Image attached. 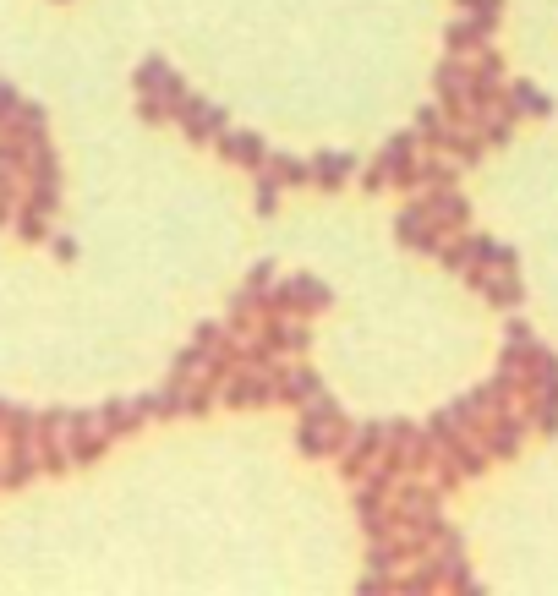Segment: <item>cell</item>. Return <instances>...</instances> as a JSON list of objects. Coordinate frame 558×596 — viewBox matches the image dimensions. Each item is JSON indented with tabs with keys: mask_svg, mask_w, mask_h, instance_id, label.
<instances>
[{
	"mask_svg": "<svg viewBox=\"0 0 558 596\" xmlns=\"http://www.w3.org/2000/svg\"><path fill=\"white\" fill-rule=\"evenodd\" d=\"M526 389H531V422H537L542 438L558 432V356L553 350H531L526 361Z\"/></svg>",
	"mask_w": 558,
	"mask_h": 596,
	"instance_id": "obj_1",
	"label": "cell"
},
{
	"mask_svg": "<svg viewBox=\"0 0 558 596\" xmlns=\"http://www.w3.org/2000/svg\"><path fill=\"white\" fill-rule=\"evenodd\" d=\"M334 443H340V411H334V400L312 394L307 416H301V449H307V454H329Z\"/></svg>",
	"mask_w": 558,
	"mask_h": 596,
	"instance_id": "obj_2",
	"label": "cell"
},
{
	"mask_svg": "<svg viewBox=\"0 0 558 596\" xmlns=\"http://www.w3.org/2000/svg\"><path fill=\"white\" fill-rule=\"evenodd\" d=\"M176 121L186 126V137H197V143H214V137L225 132V110H214V104L197 99V93H186L176 104Z\"/></svg>",
	"mask_w": 558,
	"mask_h": 596,
	"instance_id": "obj_3",
	"label": "cell"
},
{
	"mask_svg": "<svg viewBox=\"0 0 558 596\" xmlns=\"http://www.w3.org/2000/svg\"><path fill=\"white\" fill-rule=\"evenodd\" d=\"M411 148H416V132H405V137H394L389 148L378 154V165H372L367 175V186L378 192V186H389V181H400L405 186V175H411Z\"/></svg>",
	"mask_w": 558,
	"mask_h": 596,
	"instance_id": "obj_4",
	"label": "cell"
},
{
	"mask_svg": "<svg viewBox=\"0 0 558 596\" xmlns=\"http://www.w3.org/2000/svg\"><path fill=\"white\" fill-rule=\"evenodd\" d=\"M263 307L269 312H318V307H329V290H323L318 279H290V285L274 290Z\"/></svg>",
	"mask_w": 558,
	"mask_h": 596,
	"instance_id": "obj_5",
	"label": "cell"
},
{
	"mask_svg": "<svg viewBox=\"0 0 558 596\" xmlns=\"http://www.w3.org/2000/svg\"><path fill=\"white\" fill-rule=\"evenodd\" d=\"M465 279H471V285L482 290L493 307H520V301H526V290H520L515 268H498V274H487V268H465Z\"/></svg>",
	"mask_w": 558,
	"mask_h": 596,
	"instance_id": "obj_6",
	"label": "cell"
},
{
	"mask_svg": "<svg viewBox=\"0 0 558 596\" xmlns=\"http://www.w3.org/2000/svg\"><path fill=\"white\" fill-rule=\"evenodd\" d=\"M394 230H400V241L405 247H422V252H438L444 247V236H438V225H433V214H427L422 203H411L400 219H394Z\"/></svg>",
	"mask_w": 558,
	"mask_h": 596,
	"instance_id": "obj_7",
	"label": "cell"
},
{
	"mask_svg": "<svg viewBox=\"0 0 558 596\" xmlns=\"http://www.w3.org/2000/svg\"><path fill=\"white\" fill-rule=\"evenodd\" d=\"M493 28H498V17H487V11H471V17L449 22V55H471V50H482Z\"/></svg>",
	"mask_w": 558,
	"mask_h": 596,
	"instance_id": "obj_8",
	"label": "cell"
},
{
	"mask_svg": "<svg viewBox=\"0 0 558 596\" xmlns=\"http://www.w3.org/2000/svg\"><path fill=\"white\" fill-rule=\"evenodd\" d=\"M214 143H219V154H225V159H241V165H258V170L269 165V143H263L258 132H230V126H225Z\"/></svg>",
	"mask_w": 558,
	"mask_h": 596,
	"instance_id": "obj_9",
	"label": "cell"
},
{
	"mask_svg": "<svg viewBox=\"0 0 558 596\" xmlns=\"http://www.w3.org/2000/svg\"><path fill=\"white\" fill-rule=\"evenodd\" d=\"M520 432H526V422L509 411H493V422H487V454H498V460H509V454L520 449Z\"/></svg>",
	"mask_w": 558,
	"mask_h": 596,
	"instance_id": "obj_10",
	"label": "cell"
},
{
	"mask_svg": "<svg viewBox=\"0 0 558 596\" xmlns=\"http://www.w3.org/2000/svg\"><path fill=\"white\" fill-rule=\"evenodd\" d=\"M427 214H433V225H444V230H460L465 225V214H471V208H465V197L460 192H449V186H438L433 197H427Z\"/></svg>",
	"mask_w": 558,
	"mask_h": 596,
	"instance_id": "obj_11",
	"label": "cell"
},
{
	"mask_svg": "<svg viewBox=\"0 0 558 596\" xmlns=\"http://www.w3.org/2000/svg\"><path fill=\"white\" fill-rule=\"evenodd\" d=\"M274 383H279L274 372H263V378H236V383H230V394H225V400H230V405H258V400H274V394H279Z\"/></svg>",
	"mask_w": 558,
	"mask_h": 596,
	"instance_id": "obj_12",
	"label": "cell"
},
{
	"mask_svg": "<svg viewBox=\"0 0 558 596\" xmlns=\"http://www.w3.org/2000/svg\"><path fill=\"white\" fill-rule=\"evenodd\" d=\"M148 411V400H110V405H104V411H99V422H104V438H115V432H126V427H137V416H143Z\"/></svg>",
	"mask_w": 558,
	"mask_h": 596,
	"instance_id": "obj_13",
	"label": "cell"
},
{
	"mask_svg": "<svg viewBox=\"0 0 558 596\" xmlns=\"http://www.w3.org/2000/svg\"><path fill=\"white\" fill-rule=\"evenodd\" d=\"M351 170H356L351 154H318V159H312V181H318V186H340Z\"/></svg>",
	"mask_w": 558,
	"mask_h": 596,
	"instance_id": "obj_14",
	"label": "cell"
},
{
	"mask_svg": "<svg viewBox=\"0 0 558 596\" xmlns=\"http://www.w3.org/2000/svg\"><path fill=\"white\" fill-rule=\"evenodd\" d=\"M509 104H515V115L526 110V115H553V99L548 93H537L531 83H509Z\"/></svg>",
	"mask_w": 558,
	"mask_h": 596,
	"instance_id": "obj_15",
	"label": "cell"
},
{
	"mask_svg": "<svg viewBox=\"0 0 558 596\" xmlns=\"http://www.w3.org/2000/svg\"><path fill=\"white\" fill-rule=\"evenodd\" d=\"M269 175H279V181H290V186H301V181H312V165L307 159H290V154H269Z\"/></svg>",
	"mask_w": 558,
	"mask_h": 596,
	"instance_id": "obj_16",
	"label": "cell"
},
{
	"mask_svg": "<svg viewBox=\"0 0 558 596\" xmlns=\"http://www.w3.org/2000/svg\"><path fill=\"white\" fill-rule=\"evenodd\" d=\"M378 443H383V427H362V432H356V443L345 449V465H351V471H362V460L378 449Z\"/></svg>",
	"mask_w": 558,
	"mask_h": 596,
	"instance_id": "obj_17",
	"label": "cell"
},
{
	"mask_svg": "<svg viewBox=\"0 0 558 596\" xmlns=\"http://www.w3.org/2000/svg\"><path fill=\"white\" fill-rule=\"evenodd\" d=\"M279 383H285L279 394H290V400H301V405H307L312 394H318V378H312V372H285Z\"/></svg>",
	"mask_w": 558,
	"mask_h": 596,
	"instance_id": "obj_18",
	"label": "cell"
},
{
	"mask_svg": "<svg viewBox=\"0 0 558 596\" xmlns=\"http://www.w3.org/2000/svg\"><path fill=\"white\" fill-rule=\"evenodd\" d=\"M17 110H22L17 88H11V83H0V132H11V121H17Z\"/></svg>",
	"mask_w": 558,
	"mask_h": 596,
	"instance_id": "obj_19",
	"label": "cell"
},
{
	"mask_svg": "<svg viewBox=\"0 0 558 596\" xmlns=\"http://www.w3.org/2000/svg\"><path fill=\"white\" fill-rule=\"evenodd\" d=\"M274 203H279V175H263V181H258V208H263V214H274Z\"/></svg>",
	"mask_w": 558,
	"mask_h": 596,
	"instance_id": "obj_20",
	"label": "cell"
},
{
	"mask_svg": "<svg viewBox=\"0 0 558 596\" xmlns=\"http://www.w3.org/2000/svg\"><path fill=\"white\" fill-rule=\"evenodd\" d=\"M6 175H11V170H0V219H11V214H17V186H11Z\"/></svg>",
	"mask_w": 558,
	"mask_h": 596,
	"instance_id": "obj_21",
	"label": "cell"
}]
</instances>
